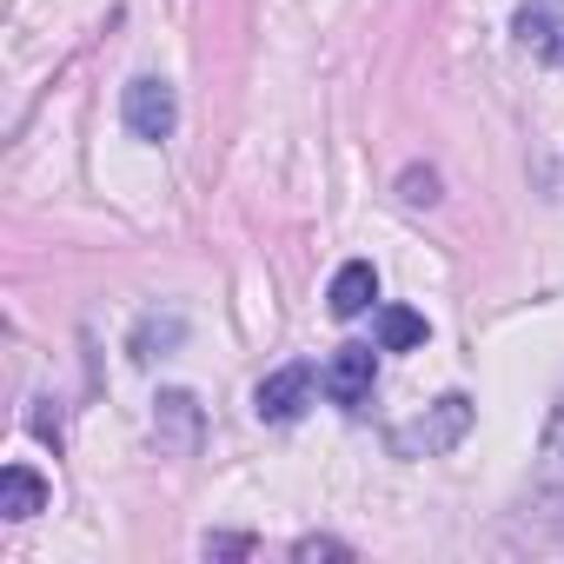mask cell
<instances>
[{
    "instance_id": "obj_1",
    "label": "cell",
    "mask_w": 564,
    "mask_h": 564,
    "mask_svg": "<svg viewBox=\"0 0 564 564\" xmlns=\"http://www.w3.org/2000/svg\"><path fill=\"white\" fill-rule=\"evenodd\" d=\"M465 425H471V399H458V392H452V399H438L419 425H399V432H392V445H399V452H412V458H432V452H452V445L465 438Z\"/></svg>"
},
{
    "instance_id": "obj_2",
    "label": "cell",
    "mask_w": 564,
    "mask_h": 564,
    "mask_svg": "<svg viewBox=\"0 0 564 564\" xmlns=\"http://www.w3.org/2000/svg\"><path fill=\"white\" fill-rule=\"evenodd\" d=\"M120 120H127V133H133V140H166V133H173V120H180V100H173V87H166V80L140 74V80L127 87V100H120Z\"/></svg>"
},
{
    "instance_id": "obj_3",
    "label": "cell",
    "mask_w": 564,
    "mask_h": 564,
    "mask_svg": "<svg viewBox=\"0 0 564 564\" xmlns=\"http://www.w3.org/2000/svg\"><path fill=\"white\" fill-rule=\"evenodd\" d=\"M372 379H379L372 346H339V352L326 359V372H319L326 399H333V405H346V412H359V405L372 399Z\"/></svg>"
},
{
    "instance_id": "obj_4",
    "label": "cell",
    "mask_w": 564,
    "mask_h": 564,
    "mask_svg": "<svg viewBox=\"0 0 564 564\" xmlns=\"http://www.w3.org/2000/svg\"><path fill=\"white\" fill-rule=\"evenodd\" d=\"M511 34H518L524 54L564 67V0H524V8L511 14Z\"/></svg>"
},
{
    "instance_id": "obj_5",
    "label": "cell",
    "mask_w": 564,
    "mask_h": 564,
    "mask_svg": "<svg viewBox=\"0 0 564 564\" xmlns=\"http://www.w3.org/2000/svg\"><path fill=\"white\" fill-rule=\"evenodd\" d=\"M306 399H313V366H279V372L259 379V392H252V405H259L265 425H293V419L306 412Z\"/></svg>"
},
{
    "instance_id": "obj_6",
    "label": "cell",
    "mask_w": 564,
    "mask_h": 564,
    "mask_svg": "<svg viewBox=\"0 0 564 564\" xmlns=\"http://www.w3.org/2000/svg\"><path fill=\"white\" fill-rule=\"evenodd\" d=\"M372 300H379V272H372V259H352V265L333 272V293H326L333 319H359Z\"/></svg>"
},
{
    "instance_id": "obj_7",
    "label": "cell",
    "mask_w": 564,
    "mask_h": 564,
    "mask_svg": "<svg viewBox=\"0 0 564 564\" xmlns=\"http://www.w3.org/2000/svg\"><path fill=\"white\" fill-rule=\"evenodd\" d=\"M47 505V485L28 471V465H8V471H0V511H8V518H34Z\"/></svg>"
},
{
    "instance_id": "obj_8",
    "label": "cell",
    "mask_w": 564,
    "mask_h": 564,
    "mask_svg": "<svg viewBox=\"0 0 564 564\" xmlns=\"http://www.w3.org/2000/svg\"><path fill=\"white\" fill-rule=\"evenodd\" d=\"M379 346H386V352L425 346V319H419L412 306H379Z\"/></svg>"
},
{
    "instance_id": "obj_9",
    "label": "cell",
    "mask_w": 564,
    "mask_h": 564,
    "mask_svg": "<svg viewBox=\"0 0 564 564\" xmlns=\"http://www.w3.org/2000/svg\"><path fill=\"white\" fill-rule=\"evenodd\" d=\"M239 551H252L246 538H206V557H239Z\"/></svg>"
},
{
    "instance_id": "obj_10",
    "label": "cell",
    "mask_w": 564,
    "mask_h": 564,
    "mask_svg": "<svg viewBox=\"0 0 564 564\" xmlns=\"http://www.w3.org/2000/svg\"><path fill=\"white\" fill-rule=\"evenodd\" d=\"M300 557H339V544H333V538H306Z\"/></svg>"
},
{
    "instance_id": "obj_11",
    "label": "cell",
    "mask_w": 564,
    "mask_h": 564,
    "mask_svg": "<svg viewBox=\"0 0 564 564\" xmlns=\"http://www.w3.org/2000/svg\"><path fill=\"white\" fill-rule=\"evenodd\" d=\"M551 458H564V412H557V425H551Z\"/></svg>"
}]
</instances>
